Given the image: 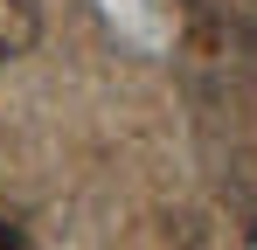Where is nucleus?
<instances>
[{
	"mask_svg": "<svg viewBox=\"0 0 257 250\" xmlns=\"http://www.w3.org/2000/svg\"><path fill=\"white\" fill-rule=\"evenodd\" d=\"M28 42H35V14H28V0H0V63L21 56Z\"/></svg>",
	"mask_w": 257,
	"mask_h": 250,
	"instance_id": "nucleus-1",
	"label": "nucleus"
},
{
	"mask_svg": "<svg viewBox=\"0 0 257 250\" xmlns=\"http://www.w3.org/2000/svg\"><path fill=\"white\" fill-rule=\"evenodd\" d=\"M250 250H257V229H250Z\"/></svg>",
	"mask_w": 257,
	"mask_h": 250,
	"instance_id": "nucleus-3",
	"label": "nucleus"
},
{
	"mask_svg": "<svg viewBox=\"0 0 257 250\" xmlns=\"http://www.w3.org/2000/svg\"><path fill=\"white\" fill-rule=\"evenodd\" d=\"M0 250H28V243H21V229H14V222H0Z\"/></svg>",
	"mask_w": 257,
	"mask_h": 250,
	"instance_id": "nucleus-2",
	"label": "nucleus"
}]
</instances>
